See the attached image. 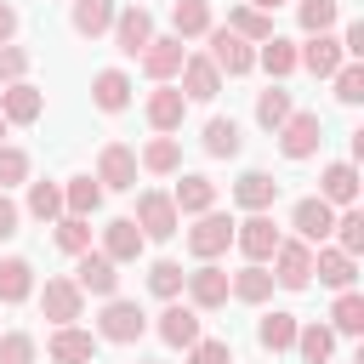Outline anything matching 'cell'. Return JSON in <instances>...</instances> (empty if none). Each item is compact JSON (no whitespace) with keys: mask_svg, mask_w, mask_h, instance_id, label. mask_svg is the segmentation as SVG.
Here are the masks:
<instances>
[{"mask_svg":"<svg viewBox=\"0 0 364 364\" xmlns=\"http://www.w3.org/2000/svg\"><path fill=\"white\" fill-rule=\"evenodd\" d=\"M136 228H142V239H171L176 228H182V216H176V205H171V193H159V188H148V193H136V216H131Z\"/></svg>","mask_w":364,"mask_h":364,"instance_id":"obj_1","label":"cell"},{"mask_svg":"<svg viewBox=\"0 0 364 364\" xmlns=\"http://www.w3.org/2000/svg\"><path fill=\"white\" fill-rule=\"evenodd\" d=\"M307 279H313V245H301V239H279V250H273V284H284V290H307Z\"/></svg>","mask_w":364,"mask_h":364,"instance_id":"obj_2","label":"cell"},{"mask_svg":"<svg viewBox=\"0 0 364 364\" xmlns=\"http://www.w3.org/2000/svg\"><path fill=\"white\" fill-rule=\"evenodd\" d=\"M273 136H279L284 159H307V154H318V142H324V119H318V114H290Z\"/></svg>","mask_w":364,"mask_h":364,"instance_id":"obj_3","label":"cell"},{"mask_svg":"<svg viewBox=\"0 0 364 364\" xmlns=\"http://www.w3.org/2000/svg\"><path fill=\"white\" fill-rule=\"evenodd\" d=\"M228 245H233V222H228V216H216V210H205V216L188 228V250H193L199 262H216Z\"/></svg>","mask_w":364,"mask_h":364,"instance_id":"obj_4","label":"cell"},{"mask_svg":"<svg viewBox=\"0 0 364 364\" xmlns=\"http://www.w3.org/2000/svg\"><path fill=\"white\" fill-rule=\"evenodd\" d=\"M97 330H102V341H136V336L148 330V313H142L136 301H119V296H108V307H102Z\"/></svg>","mask_w":364,"mask_h":364,"instance_id":"obj_5","label":"cell"},{"mask_svg":"<svg viewBox=\"0 0 364 364\" xmlns=\"http://www.w3.org/2000/svg\"><path fill=\"white\" fill-rule=\"evenodd\" d=\"M148 40H154V17H148V6H125V11H114V46H119L125 57H142Z\"/></svg>","mask_w":364,"mask_h":364,"instance_id":"obj_6","label":"cell"},{"mask_svg":"<svg viewBox=\"0 0 364 364\" xmlns=\"http://www.w3.org/2000/svg\"><path fill=\"white\" fill-rule=\"evenodd\" d=\"M97 188H114V193L136 188V154H131L125 142H108V148L97 154Z\"/></svg>","mask_w":364,"mask_h":364,"instance_id":"obj_7","label":"cell"},{"mask_svg":"<svg viewBox=\"0 0 364 364\" xmlns=\"http://www.w3.org/2000/svg\"><path fill=\"white\" fill-rule=\"evenodd\" d=\"M210 63H216V74H250V68H256V51H250V40H239V34L210 28Z\"/></svg>","mask_w":364,"mask_h":364,"instance_id":"obj_8","label":"cell"},{"mask_svg":"<svg viewBox=\"0 0 364 364\" xmlns=\"http://www.w3.org/2000/svg\"><path fill=\"white\" fill-rule=\"evenodd\" d=\"M40 307H46V318H51V324H74V318H80V307H85V290H80L74 279H46Z\"/></svg>","mask_w":364,"mask_h":364,"instance_id":"obj_9","label":"cell"},{"mask_svg":"<svg viewBox=\"0 0 364 364\" xmlns=\"http://www.w3.org/2000/svg\"><path fill=\"white\" fill-rule=\"evenodd\" d=\"M290 228H296L301 245H318V239H330V228H336V205H324V199H301V205L290 210Z\"/></svg>","mask_w":364,"mask_h":364,"instance_id":"obj_10","label":"cell"},{"mask_svg":"<svg viewBox=\"0 0 364 364\" xmlns=\"http://www.w3.org/2000/svg\"><path fill=\"white\" fill-rule=\"evenodd\" d=\"M142 245H148V239H142V228H136L131 216H114V222L102 228V256H108L114 267H119V262H136Z\"/></svg>","mask_w":364,"mask_h":364,"instance_id":"obj_11","label":"cell"},{"mask_svg":"<svg viewBox=\"0 0 364 364\" xmlns=\"http://www.w3.org/2000/svg\"><path fill=\"white\" fill-rule=\"evenodd\" d=\"M233 245H239L250 262H267V256L279 250V228H273V216H245V222L233 228Z\"/></svg>","mask_w":364,"mask_h":364,"instance_id":"obj_12","label":"cell"},{"mask_svg":"<svg viewBox=\"0 0 364 364\" xmlns=\"http://www.w3.org/2000/svg\"><path fill=\"white\" fill-rule=\"evenodd\" d=\"M74 284H80V290H91V296H114V290H119V267H114L102 250H80Z\"/></svg>","mask_w":364,"mask_h":364,"instance_id":"obj_13","label":"cell"},{"mask_svg":"<svg viewBox=\"0 0 364 364\" xmlns=\"http://www.w3.org/2000/svg\"><path fill=\"white\" fill-rule=\"evenodd\" d=\"M182 97L188 102H210L216 91H222V74H216V63L210 57H182Z\"/></svg>","mask_w":364,"mask_h":364,"instance_id":"obj_14","label":"cell"},{"mask_svg":"<svg viewBox=\"0 0 364 364\" xmlns=\"http://www.w3.org/2000/svg\"><path fill=\"white\" fill-rule=\"evenodd\" d=\"M182 284H188V296H193V307H205V313L228 301V273H222L216 262H199V267H193V273H188Z\"/></svg>","mask_w":364,"mask_h":364,"instance_id":"obj_15","label":"cell"},{"mask_svg":"<svg viewBox=\"0 0 364 364\" xmlns=\"http://www.w3.org/2000/svg\"><path fill=\"white\" fill-rule=\"evenodd\" d=\"M341 63H347V57H341V40H336V34H313V40L296 51V68H313L318 80H330Z\"/></svg>","mask_w":364,"mask_h":364,"instance_id":"obj_16","label":"cell"},{"mask_svg":"<svg viewBox=\"0 0 364 364\" xmlns=\"http://www.w3.org/2000/svg\"><path fill=\"white\" fill-rule=\"evenodd\" d=\"M46 353H51V364H91L97 358V341L85 330H74V324H57V336L46 341Z\"/></svg>","mask_w":364,"mask_h":364,"instance_id":"obj_17","label":"cell"},{"mask_svg":"<svg viewBox=\"0 0 364 364\" xmlns=\"http://www.w3.org/2000/svg\"><path fill=\"white\" fill-rule=\"evenodd\" d=\"M40 108H46V97H40L28 80H17V85H6V91H0V114H6V125H34V119H40Z\"/></svg>","mask_w":364,"mask_h":364,"instance_id":"obj_18","label":"cell"},{"mask_svg":"<svg viewBox=\"0 0 364 364\" xmlns=\"http://www.w3.org/2000/svg\"><path fill=\"white\" fill-rule=\"evenodd\" d=\"M318 199H324V205H347V210H353V199H358V171H353L347 159L324 165V176H318Z\"/></svg>","mask_w":364,"mask_h":364,"instance_id":"obj_19","label":"cell"},{"mask_svg":"<svg viewBox=\"0 0 364 364\" xmlns=\"http://www.w3.org/2000/svg\"><path fill=\"white\" fill-rule=\"evenodd\" d=\"M313 273H318V284H330V290H353V279H358V262H353L347 250L324 245V250L313 256Z\"/></svg>","mask_w":364,"mask_h":364,"instance_id":"obj_20","label":"cell"},{"mask_svg":"<svg viewBox=\"0 0 364 364\" xmlns=\"http://www.w3.org/2000/svg\"><path fill=\"white\" fill-rule=\"evenodd\" d=\"M159 341H165V347H193V341H199V313L182 307V301H171V307L159 313Z\"/></svg>","mask_w":364,"mask_h":364,"instance_id":"obj_21","label":"cell"},{"mask_svg":"<svg viewBox=\"0 0 364 364\" xmlns=\"http://www.w3.org/2000/svg\"><path fill=\"white\" fill-rule=\"evenodd\" d=\"M182 57H188V51H182V40H176V34H171V40H148V51H142V74L165 85V80L182 68Z\"/></svg>","mask_w":364,"mask_h":364,"instance_id":"obj_22","label":"cell"},{"mask_svg":"<svg viewBox=\"0 0 364 364\" xmlns=\"http://www.w3.org/2000/svg\"><path fill=\"white\" fill-rule=\"evenodd\" d=\"M182 114H188V97L176 91V85H159L154 97H148V125L165 136V131H176L182 125Z\"/></svg>","mask_w":364,"mask_h":364,"instance_id":"obj_23","label":"cell"},{"mask_svg":"<svg viewBox=\"0 0 364 364\" xmlns=\"http://www.w3.org/2000/svg\"><path fill=\"white\" fill-rule=\"evenodd\" d=\"M171 205H176V216H182V210H188V216H205V210L216 205V182L193 171V176H182V182H176V193H171Z\"/></svg>","mask_w":364,"mask_h":364,"instance_id":"obj_24","label":"cell"},{"mask_svg":"<svg viewBox=\"0 0 364 364\" xmlns=\"http://www.w3.org/2000/svg\"><path fill=\"white\" fill-rule=\"evenodd\" d=\"M233 199H239V205H245L250 216H262V210H267V205L279 199V182H273L267 171H245V176L233 182Z\"/></svg>","mask_w":364,"mask_h":364,"instance_id":"obj_25","label":"cell"},{"mask_svg":"<svg viewBox=\"0 0 364 364\" xmlns=\"http://www.w3.org/2000/svg\"><path fill=\"white\" fill-rule=\"evenodd\" d=\"M28 296H34V267H28L23 256H6V262H0V301L17 307V301H28Z\"/></svg>","mask_w":364,"mask_h":364,"instance_id":"obj_26","label":"cell"},{"mask_svg":"<svg viewBox=\"0 0 364 364\" xmlns=\"http://www.w3.org/2000/svg\"><path fill=\"white\" fill-rule=\"evenodd\" d=\"M91 102H97L102 114H119V108L131 102V80H125L119 68H102V74L91 80Z\"/></svg>","mask_w":364,"mask_h":364,"instance_id":"obj_27","label":"cell"},{"mask_svg":"<svg viewBox=\"0 0 364 364\" xmlns=\"http://www.w3.org/2000/svg\"><path fill=\"white\" fill-rule=\"evenodd\" d=\"M228 296H239V301H267V296H273V273H267L262 262H250V267L228 273Z\"/></svg>","mask_w":364,"mask_h":364,"instance_id":"obj_28","label":"cell"},{"mask_svg":"<svg viewBox=\"0 0 364 364\" xmlns=\"http://www.w3.org/2000/svg\"><path fill=\"white\" fill-rule=\"evenodd\" d=\"M296 313H262V324H256V341L267 347V353H284V347H296Z\"/></svg>","mask_w":364,"mask_h":364,"instance_id":"obj_29","label":"cell"},{"mask_svg":"<svg viewBox=\"0 0 364 364\" xmlns=\"http://www.w3.org/2000/svg\"><path fill=\"white\" fill-rule=\"evenodd\" d=\"M114 28V0H74V34L97 40Z\"/></svg>","mask_w":364,"mask_h":364,"instance_id":"obj_30","label":"cell"},{"mask_svg":"<svg viewBox=\"0 0 364 364\" xmlns=\"http://www.w3.org/2000/svg\"><path fill=\"white\" fill-rule=\"evenodd\" d=\"M228 34H239V40H273V17L267 11H256V6H233L228 11Z\"/></svg>","mask_w":364,"mask_h":364,"instance_id":"obj_31","label":"cell"},{"mask_svg":"<svg viewBox=\"0 0 364 364\" xmlns=\"http://www.w3.org/2000/svg\"><path fill=\"white\" fill-rule=\"evenodd\" d=\"M97 205H102L97 176H68V188H63V210H68V216H91Z\"/></svg>","mask_w":364,"mask_h":364,"instance_id":"obj_32","label":"cell"},{"mask_svg":"<svg viewBox=\"0 0 364 364\" xmlns=\"http://www.w3.org/2000/svg\"><path fill=\"white\" fill-rule=\"evenodd\" d=\"M296 353H301V364H324V358L336 353V330H330V324H307V330H296Z\"/></svg>","mask_w":364,"mask_h":364,"instance_id":"obj_33","label":"cell"},{"mask_svg":"<svg viewBox=\"0 0 364 364\" xmlns=\"http://www.w3.org/2000/svg\"><path fill=\"white\" fill-rule=\"evenodd\" d=\"M171 23H176V40L210 34V6H205V0H176V6H171Z\"/></svg>","mask_w":364,"mask_h":364,"instance_id":"obj_34","label":"cell"},{"mask_svg":"<svg viewBox=\"0 0 364 364\" xmlns=\"http://www.w3.org/2000/svg\"><path fill=\"white\" fill-rule=\"evenodd\" d=\"M290 114H296V108H290V91H284V85H267V91L256 97V125L279 131V125H284Z\"/></svg>","mask_w":364,"mask_h":364,"instance_id":"obj_35","label":"cell"},{"mask_svg":"<svg viewBox=\"0 0 364 364\" xmlns=\"http://www.w3.org/2000/svg\"><path fill=\"white\" fill-rule=\"evenodd\" d=\"M239 142H245V136H239L233 119H210V125H205V154H210V159H233Z\"/></svg>","mask_w":364,"mask_h":364,"instance_id":"obj_36","label":"cell"},{"mask_svg":"<svg viewBox=\"0 0 364 364\" xmlns=\"http://www.w3.org/2000/svg\"><path fill=\"white\" fill-rule=\"evenodd\" d=\"M28 216L34 222H57L63 216V188L57 182H28Z\"/></svg>","mask_w":364,"mask_h":364,"instance_id":"obj_37","label":"cell"},{"mask_svg":"<svg viewBox=\"0 0 364 364\" xmlns=\"http://www.w3.org/2000/svg\"><path fill=\"white\" fill-rule=\"evenodd\" d=\"M256 63H262L267 74H279V80H284V74H296V46L273 34V40H262V51H256Z\"/></svg>","mask_w":364,"mask_h":364,"instance_id":"obj_38","label":"cell"},{"mask_svg":"<svg viewBox=\"0 0 364 364\" xmlns=\"http://www.w3.org/2000/svg\"><path fill=\"white\" fill-rule=\"evenodd\" d=\"M176 165H182V148H176V136H154V142L142 148V171L165 176V171H176Z\"/></svg>","mask_w":364,"mask_h":364,"instance_id":"obj_39","label":"cell"},{"mask_svg":"<svg viewBox=\"0 0 364 364\" xmlns=\"http://www.w3.org/2000/svg\"><path fill=\"white\" fill-rule=\"evenodd\" d=\"M182 279H188L182 262H154V267H148V290H154L159 301H176V296H182Z\"/></svg>","mask_w":364,"mask_h":364,"instance_id":"obj_40","label":"cell"},{"mask_svg":"<svg viewBox=\"0 0 364 364\" xmlns=\"http://www.w3.org/2000/svg\"><path fill=\"white\" fill-rule=\"evenodd\" d=\"M330 318H336V330H341V336H358V330H364V296L341 290V296H336V307H330Z\"/></svg>","mask_w":364,"mask_h":364,"instance_id":"obj_41","label":"cell"},{"mask_svg":"<svg viewBox=\"0 0 364 364\" xmlns=\"http://www.w3.org/2000/svg\"><path fill=\"white\" fill-rule=\"evenodd\" d=\"M296 17H301V28H307V34H330V23L341 17V0H301V11H296Z\"/></svg>","mask_w":364,"mask_h":364,"instance_id":"obj_42","label":"cell"},{"mask_svg":"<svg viewBox=\"0 0 364 364\" xmlns=\"http://www.w3.org/2000/svg\"><path fill=\"white\" fill-rule=\"evenodd\" d=\"M330 80H336V102H347V108L364 102V63H341Z\"/></svg>","mask_w":364,"mask_h":364,"instance_id":"obj_43","label":"cell"},{"mask_svg":"<svg viewBox=\"0 0 364 364\" xmlns=\"http://www.w3.org/2000/svg\"><path fill=\"white\" fill-rule=\"evenodd\" d=\"M330 233H336V250H347V256H358V250H364V216H358V210H341Z\"/></svg>","mask_w":364,"mask_h":364,"instance_id":"obj_44","label":"cell"},{"mask_svg":"<svg viewBox=\"0 0 364 364\" xmlns=\"http://www.w3.org/2000/svg\"><path fill=\"white\" fill-rule=\"evenodd\" d=\"M57 245H63L68 256L91 250V228H85V216H63V222H57Z\"/></svg>","mask_w":364,"mask_h":364,"instance_id":"obj_45","label":"cell"},{"mask_svg":"<svg viewBox=\"0 0 364 364\" xmlns=\"http://www.w3.org/2000/svg\"><path fill=\"white\" fill-rule=\"evenodd\" d=\"M0 364H34V336H28V330L0 336Z\"/></svg>","mask_w":364,"mask_h":364,"instance_id":"obj_46","label":"cell"},{"mask_svg":"<svg viewBox=\"0 0 364 364\" xmlns=\"http://www.w3.org/2000/svg\"><path fill=\"white\" fill-rule=\"evenodd\" d=\"M23 176H28V154L23 148H0V193L11 182H23Z\"/></svg>","mask_w":364,"mask_h":364,"instance_id":"obj_47","label":"cell"},{"mask_svg":"<svg viewBox=\"0 0 364 364\" xmlns=\"http://www.w3.org/2000/svg\"><path fill=\"white\" fill-rule=\"evenodd\" d=\"M188 364H233V347H228V341H205V336H199V341L188 347Z\"/></svg>","mask_w":364,"mask_h":364,"instance_id":"obj_48","label":"cell"},{"mask_svg":"<svg viewBox=\"0 0 364 364\" xmlns=\"http://www.w3.org/2000/svg\"><path fill=\"white\" fill-rule=\"evenodd\" d=\"M23 68H28V51L23 46H0V85H17Z\"/></svg>","mask_w":364,"mask_h":364,"instance_id":"obj_49","label":"cell"},{"mask_svg":"<svg viewBox=\"0 0 364 364\" xmlns=\"http://www.w3.org/2000/svg\"><path fill=\"white\" fill-rule=\"evenodd\" d=\"M17 222H23V210H17V205L0 193V239H11V233H17Z\"/></svg>","mask_w":364,"mask_h":364,"instance_id":"obj_50","label":"cell"},{"mask_svg":"<svg viewBox=\"0 0 364 364\" xmlns=\"http://www.w3.org/2000/svg\"><path fill=\"white\" fill-rule=\"evenodd\" d=\"M11 34H17V11L0 0V46H11Z\"/></svg>","mask_w":364,"mask_h":364,"instance_id":"obj_51","label":"cell"},{"mask_svg":"<svg viewBox=\"0 0 364 364\" xmlns=\"http://www.w3.org/2000/svg\"><path fill=\"white\" fill-rule=\"evenodd\" d=\"M245 6H256V11H267V17H273V6H284V0H245Z\"/></svg>","mask_w":364,"mask_h":364,"instance_id":"obj_52","label":"cell"},{"mask_svg":"<svg viewBox=\"0 0 364 364\" xmlns=\"http://www.w3.org/2000/svg\"><path fill=\"white\" fill-rule=\"evenodd\" d=\"M0 136H6V114H0Z\"/></svg>","mask_w":364,"mask_h":364,"instance_id":"obj_53","label":"cell"}]
</instances>
